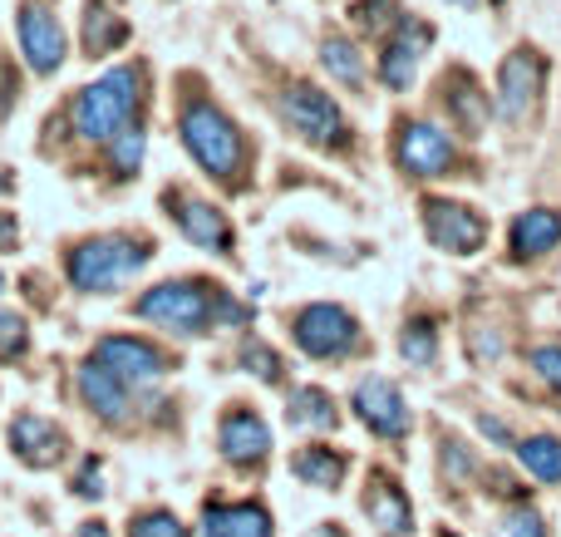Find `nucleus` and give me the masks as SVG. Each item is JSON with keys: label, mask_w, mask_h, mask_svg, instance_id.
I'll use <instances>...</instances> for the list:
<instances>
[{"label": "nucleus", "mask_w": 561, "mask_h": 537, "mask_svg": "<svg viewBox=\"0 0 561 537\" xmlns=\"http://www.w3.org/2000/svg\"><path fill=\"white\" fill-rule=\"evenodd\" d=\"M178 227H183L197 247H207V252H227V247H232V227H227V217L207 203H178Z\"/></svg>", "instance_id": "nucleus-20"}, {"label": "nucleus", "mask_w": 561, "mask_h": 537, "mask_svg": "<svg viewBox=\"0 0 561 537\" xmlns=\"http://www.w3.org/2000/svg\"><path fill=\"white\" fill-rule=\"evenodd\" d=\"M138 316L153 325H168L178 335H203L213 325V316H227V321H242V306H232L227 296H217V286L207 282H163L138 301Z\"/></svg>", "instance_id": "nucleus-1"}, {"label": "nucleus", "mask_w": 561, "mask_h": 537, "mask_svg": "<svg viewBox=\"0 0 561 537\" xmlns=\"http://www.w3.org/2000/svg\"><path fill=\"white\" fill-rule=\"evenodd\" d=\"M280 108H286L290 128H296L306 144H320V148L345 144V118H340L335 99H330L325 89H316V84H290L286 99H280Z\"/></svg>", "instance_id": "nucleus-6"}, {"label": "nucleus", "mask_w": 561, "mask_h": 537, "mask_svg": "<svg viewBox=\"0 0 561 537\" xmlns=\"http://www.w3.org/2000/svg\"><path fill=\"white\" fill-rule=\"evenodd\" d=\"M365 513L385 537H409L414 533V509H409L404 489H399L389 473H369V489H365Z\"/></svg>", "instance_id": "nucleus-14"}, {"label": "nucleus", "mask_w": 561, "mask_h": 537, "mask_svg": "<svg viewBox=\"0 0 561 537\" xmlns=\"http://www.w3.org/2000/svg\"><path fill=\"white\" fill-rule=\"evenodd\" d=\"M10 449H15V459L30 464V469H55V464L65 459V434H59L45 414H20V420L10 424Z\"/></svg>", "instance_id": "nucleus-13"}, {"label": "nucleus", "mask_w": 561, "mask_h": 537, "mask_svg": "<svg viewBox=\"0 0 561 537\" xmlns=\"http://www.w3.org/2000/svg\"><path fill=\"white\" fill-rule=\"evenodd\" d=\"M79 395L89 400V410L94 414H104V420H124L128 414V385L118 380L108 365H99V361H84V370H79Z\"/></svg>", "instance_id": "nucleus-17"}, {"label": "nucleus", "mask_w": 561, "mask_h": 537, "mask_svg": "<svg viewBox=\"0 0 561 537\" xmlns=\"http://www.w3.org/2000/svg\"><path fill=\"white\" fill-rule=\"evenodd\" d=\"M533 370L542 375L552 390H561V351H557V345H542V351H533Z\"/></svg>", "instance_id": "nucleus-34"}, {"label": "nucleus", "mask_w": 561, "mask_h": 537, "mask_svg": "<svg viewBox=\"0 0 561 537\" xmlns=\"http://www.w3.org/2000/svg\"><path fill=\"white\" fill-rule=\"evenodd\" d=\"M25 351V316L15 311H0V361Z\"/></svg>", "instance_id": "nucleus-32"}, {"label": "nucleus", "mask_w": 561, "mask_h": 537, "mask_svg": "<svg viewBox=\"0 0 561 537\" xmlns=\"http://www.w3.org/2000/svg\"><path fill=\"white\" fill-rule=\"evenodd\" d=\"M537 94H542V55L537 49H513L503 59V69H497V108H503V118H513V124L527 118Z\"/></svg>", "instance_id": "nucleus-9"}, {"label": "nucleus", "mask_w": 561, "mask_h": 537, "mask_svg": "<svg viewBox=\"0 0 561 537\" xmlns=\"http://www.w3.org/2000/svg\"><path fill=\"white\" fill-rule=\"evenodd\" d=\"M75 537H108V528H104V523H84Z\"/></svg>", "instance_id": "nucleus-37"}, {"label": "nucleus", "mask_w": 561, "mask_h": 537, "mask_svg": "<svg viewBox=\"0 0 561 537\" xmlns=\"http://www.w3.org/2000/svg\"><path fill=\"white\" fill-rule=\"evenodd\" d=\"M355 414L375 434H385V439L409 434V404H404V395H399L389 380H365V385H359V390H355Z\"/></svg>", "instance_id": "nucleus-12"}, {"label": "nucleus", "mask_w": 561, "mask_h": 537, "mask_svg": "<svg viewBox=\"0 0 561 537\" xmlns=\"http://www.w3.org/2000/svg\"><path fill=\"white\" fill-rule=\"evenodd\" d=\"M134 108H138V69L118 65L75 99V134L89 138V144H104L134 118Z\"/></svg>", "instance_id": "nucleus-2"}, {"label": "nucleus", "mask_w": 561, "mask_h": 537, "mask_svg": "<svg viewBox=\"0 0 561 537\" xmlns=\"http://www.w3.org/2000/svg\"><path fill=\"white\" fill-rule=\"evenodd\" d=\"M183 148L197 158L203 173L222 178V183H232L237 168H242V134H237L232 118L217 104H207V99H193V104L183 108Z\"/></svg>", "instance_id": "nucleus-3"}, {"label": "nucleus", "mask_w": 561, "mask_h": 537, "mask_svg": "<svg viewBox=\"0 0 561 537\" xmlns=\"http://www.w3.org/2000/svg\"><path fill=\"white\" fill-rule=\"evenodd\" d=\"M148 256L153 252L138 237H89V242H79L69 252V282L79 292H114L134 272H144Z\"/></svg>", "instance_id": "nucleus-4"}, {"label": "nucleus", "mask_w": 561, "mask_h": 537, "mask_svg": "<svg viewBox=\"0 0 561 537\" xmlns=\"http://www.w3.org/2000/svg\"><path fill=\"white\" fill-rule=\"evenodd\" d=\"M444 537H458V533H444Z\"/></svg>", "instance_id": "nucleus-40"}, {"label": "nucleus", "mask_w": 561, "mask_h": 537, "mask_svg": "<svg viewBox=\"0 0 561 537\" xmlns=\"http://www.w3.org/2000/svg\"><path fill=\"white\" fill-rule=\"evenodd\" d=\"M428 39H434V30L428 25H399V35L385 45V55H379V79H385L389 89H409V79H414V69H419V55L428 49Z\"/></svg>", "instance_id": "nucleus-15"}, {"label": "nucleus", "mask_w": 561, "mask_h": 537, "mask_svg": "<svg viewBox=\"0 0 561 537\" xmlns=\"http://www.w3.org/2000/svg\"><path fill=\"white\" fill-rule=\"evenodd\" d=\"M75 489H79V499H99V493H104L99 489V464H84V473H79Z\"/></svg>", "instance_id": "nucleus-35"}, {"label": "nucleus", "mask_w": 561, "mask_h": 537, "mask_svg": "<svg viewBox=\"0 0 561 537\" xmlns=\"http://www.w3.org/2000/svg\"><path fill=\"white\" fill-rule=\"evenodd\" d=\"M448 84L458 89V94H454V114H458V124H463V128H478V124H483V114H488V94H483V89H478L468 75H454Z\"/></svg>", "instance_id": "nucleus-26"}, {"label": "nucleus", "mask_w": 561, "mask_h": 537, "mask_svg": "<svg viewBox=\"0 0 561 537\" xmlns=\"http://www.w3.org/2000/svg\"><path fill=\"white\" fill-rule=\"evenodd\" d=\"M394 158H399V168H404V173L438 178V173H448V163H454V138H448L438 124H424V118H419V124L399 128Z\"/></svg>", "instance_id": "nucleus-11"}, {"label": "nucleus", "mask_w": 561, "mask_h": 537, "mask_svg": "<svg viewBox=\"0 0 561 537\" xmlns=\"http://www.w3.org/2000/svg\"><path fill=\"white\" fill-rule=\"evenodd\" d=\"M128 537H193L183 528V523L173 518V513H144V518H134V528H128Z\"/></svg>", "instance_id": "nucleus-30"}, {"label": "nucleus", "mask_w": 561, "mask_h": 537, "mask_svg": "<svg viewBox=\"0 0 561 537\" xmlns=\"http://www.w3.org/2000/svg\"><path fill=\"white\" fill-rule=\"evenodd\" d=\"M424 227H428V242L454 256H473L478 247L488 242L483 213H473V207H463V203H444V197H428L424 203Z\"/></svg>", "instance_id": "nucleus-7"}, {"label": "nucleus", "mask_w": 561, "mask_h": 537, "mask_svg": "<svg viewBox=\"0 0 561 537\" xmlns=\"http://www.w3.org/2000/svg\"><path fill=\"white\" fill-rule=\"evenodd\" d=\"M320 65H325L330 75L340 79V84H359V79H365V59H359V49L350 45V39H325V49H320Z\"/></svg>", "instance_id": "nucleus-25"}, {"label": "nucleus", "mask_w": 561, "mask_h": 537, "mask_svg": "<svg viewBox=\"0 0 561 537\" xmlns=\"http://www.w3.org/2000/svg\"><path fill=\"white\" fill-rule=\"evenodd\" d=\"M124 39H128L124 20H114L99 0H89V15H84V49L89 55H108V49L124 45Z\"/></svg>", "instance_id": "nucleus-24"}, {"label": "nucleus", "mask_w": 561, "mask_h": 537, "mask_svg": "<svg viewBox=\"0 0 561 537\" xmlns=\"http://www.w3.org/2000/svg\"><path fill=\"white\" fill-rule=\"evenodd\" d=\"M350 15H355V25H359V30H369V35H379V30H389V25H394L399 5H394V0H359V5L350 10Z\"/></svg>", "instance_id": "nucleus-29"}, {"label": "nucleus", "mask_w": 561, "mask_h": 537, "mask_svg": "<svg viewBox=\"0 0 561 537\" xmlns=\"http://www.w3.org/2000/svg\"><path fill=\"white\" fill-rule=\"evenodd\" d=\"M203 537H272V513L262 503H213L203 513Z\"/></svg>", "instance_id": "nucleus-16"}, {"label": "nucleus", "mask_w": 561, "mask_h": 537, "mask_svg": "<svg viewBox=\"0 0 561 537\" xmlns=\"http://www.w3.org/2000/svg\"><path fill=\"white\" fill-rule=\"evenodd\" d=\"M399 351H404V361H414V365H428V361H434V351H438L434 321H409L404 335H399Z\"/></svg>", "instance_id": "nucleus-27"}, {"label": "nucleus", "mask_w": 561, "mask_h": 537, "mask_svg": "<svg viewBox=\"0 0 561 537\" xmlns=\"http://www.w3.org/2000/svg\"><path fill=\"white\" fill-rule=\"evenodd\" d=\"M310 537H340V528H335V523H330V528H320V533H310Z\"/></svg>", "instance_id": "nucleus-38"}, {"label": "nucleus", "mask_w": 561, "mask_h": 537, "mask_svg": "<svg viewBox=\"0 0 561 537\" xmlns=\"http://www.w3.org/2000/svg\"><path fill=\"white\" fill-rule=\"evenodd\" d=\"M242 365H247V370H256V375H262L266 385H276V380H280V355H276V351H266L262 341H252V345H247V351H242Z\"/></svg>", "instance_id": "nucleus-31"}, {"label": "nucleus", "mask_w": 561, "mask_h": 537, "mask_svg": "<svg viewBox=\"0 0 561 537\" xmlns=\"http://www.w3.org/2000/svg\"><path fill=\"white\" fill-rule=\"evenodd\" d=\"M15 35H20V49H25V65L35 75H55L69 55V39L59 30L55 10L45 5H20V20H15Z\"/></svg>", "instance_id": "nucleus-8"}, {"label": "nucleus", "mask_w": 561, "mask_h": 537, "mask_svg": "<svg viewBox=\"0 0 561 537\" xmlns=\"http://www.w3.org/2000/svg\"><path fill=\"white\" fill-rule=\"evenodd\" d=\"M561 242V213L557 207H533L513 222V256H542Z\"/></svg>", "instance_id": "nucleus-19"}, {"label": "nucleus", "mask_w": 561, "mask_h": 537, "mask_svg": "<svg viewBox=\"0 0 561 537\" xmlns=\"http://www.w3.org/2000/svg\"><path fill=\"white\" fill-rule=\"evenodd\" d=\"M0 286H5V276H0Z\"/></svg>", "instance_id": "nucleus-41"}, {"label": "nucleus", "mask_w": 561, "mask_h": 537, "mask_svg": "<svg viewBox=\"0 0 561 537\" xmlns=\"http://www.w3.org/2000/svg\"><path fill=\"white\" fill-rule=\"evenodd\" d=\"M296 345L306 355H316V361H340V355H350L359 345V325L345 306H330V301L306 306L296 316Z\"/></svg>", "instance_id": "nucleus-5"}, {"label": "nucleus", "mask_w": 561, "mask_h": 537, "mask_svg": "<svg viewBox=\"0 0 561 537\" xmlns=\"http://www.w3.org/2000/svg\"><path fill=\"white\" fill-rule=\"evenodd\" d=\"M266 449H272V430L252 410H232L222 420V454L232 464H256L266 459Z\"/></svg>", "instance_id": "nucleus-18"}, {"label": "nucleus", "mask_w": 561, "mask_h": 537, "mask_svg": "<svg viewBox=\"0 0 561 537\" xmlns=\"http://www.w3.org/2000/svg\"><path fill=\"white\" fill-rule=\"evenodd\" d=\"M290 473L306 479L310 489H340V479H345V459L330 454V449H300L296 459H290Z\"/></svg>", "instance_id": "nucleus-22"}, {"label": "nucleus", "mask_w": 561, "mask_h": 537, "mask_svg": "<svg viewBox=\"0 0 561 537\" xmlns=\"http://www.w3.org/2000/svg\"><path fill=\"white\" fill-rule=\"evenodd\" d=\"M497 537H547V528H542V518H537V513L517 509V513H507V518H503Z\"/></svg>", "instance_id": "nucleus-33"}, {"label": "nucleus", "mask_w": 561, "mask_h": 537, "mask_svg": "<svg viewBox=\"0 0 561 537\" xmlns=\"http://www.w3.org/2000/svg\"><path fill=\"white\" fill-rule=\"evenodd\" d=\"M138 163H144V128L128 118V124L114 134V168L128 178V173H138Z\"/></svg>", "instance_id": "nucleus-28"}, {"label": "nucleus", "mask_w": 561, "mask_h": 537, "mask_svg": "<svg viewBox=\"0 0 561 537\" xmlns=\"http://www.w3.org/2000/svg\"><path fill=\"white\" fill-rule=\"evenodd\" d=\"M517 459L527 473H537L542 483H561V444L552 434H533V439L517 444Z\"/></svg>", "instance_id": "nucleus-23"}, {"label": "nucleus", "mask_w": 561, "mask_h": 537, "mask_svg": "<svg viewBox=\"0 0 561 537\" xmlns=\"http://www.w3.org/2000/svg\"><path fill=\"white\" fill-rule=\"evenodd\" d=\"M94 361L108 365V370H114L128 390H144V385L163 380V370H168L163 351H153L148 341H134V335H108V341H99Z\"/></svg>", "instance_id": "nucleus-10"}, {"label": "nucleus", "mask_w": 561, "mask_h": 537, "mask_svg": "<svg viewBox=\"0 0 561 537\" xmlns=\"http://www.w3.org/2000/svg\"><path fill=\"white\" fill-rule=\"evenodd\" d=\"M286 420L296 424V430H335V404H330V395H325V390L306 385V390H290V400H286Z\"/></svg>", "instance_id": "nucleus-21"}, {"label": "nucleus", "mask_w": 561, "mask_h": 537, "mask_svg": "<svg viewBox=\"0 0 561 537\" xmlns=\"http://www.w3.org/2000/svg\"><path fill=\"white\" fill-rule=\"evenodd\" d=\"M454 5H463V10H473V5H478V0H454Z\"/></svg>", "instance_id": "nucleus-39"}, {"label": "nucleus", "mask_w": 561, "mask_h": 537, "mask_svg": "<svg viewBox=\"0 0 561 537\" xmlns=\"http://www.w3.org/2000/svg\"><path fill=\"white\" fill-rule=\"evenodd\" d=\"M0 252H15V217L0 213Z\"/></svg>", "instance_id": "nucleus-36"}]
</instances>
